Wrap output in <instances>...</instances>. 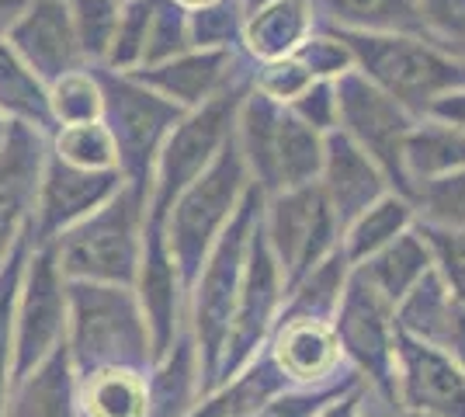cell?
<instances>
[{"instance_id": "6da1fadb", "label": "cell", "mask_w": 465, "mask_h": 417, "mask_svg": "<svg viewBox=\"0 0 465 417\" xmlns=\"http://www.w3.org/2000/svg\"><path fill=\"white\" fill-rule=\"evenodd\" d=\"M66 303L74 313L70 358L77 362V369L91 376L101 369L146 362L150 331L125 285L74 282L66 289Z\"/></svg>"}, {"instance_id": "7a4b0ae2", "label": "cell", "mask_w": 465, "mask_h": 417, "mask_svg": "<svg viewBox=\"0 0 465 417\" xmlns=\"http://www.w3.org/2000/svg\"><path fill=\"white\" fill-rule=\"evenodd\" d=\"M139 205L143 195L136 188L108 199L104 209L74 223L59 233L56 264L59 275L74 282H101V285H133L139 264Z\"/></svg>"}, {"instance_id": "3957f363", "label": "cell", "mask_w": 465, "mask_h": 417, "mask_svg": "<svg viewBox=\"0 0 465 417\" xmlns=\"http://www.w3.org/2000/svg\"><path fill=\"white\" fill-rule=\"evenodd\" d=\"M337 42L361 63V70L379 91H386L396 104H410L417 112L430 108L434 98L465 84L462 66L427 49L424 42L403 35H361V32H341Z\"/></svg>"}, {"instance_id": "277c9868", "label": "cell", "mask_w": 465, "mask_h": 417, "mask_svg": "<svg viewBox=\"0 0 465 417\" xmlns=\"http://www.w3.org/2000/svg\"><path fill=\"white\" fill-rule=\"evenodd\" d=\"M240 188H243V154H240L236 139L226 136L223 146H219V154L209 164V171L198 174L174 202L171 258H177L181 272H184V282L198 278L215 233L230 219Z\"/></svg>"}, {"instance_id": "5b68a950", "label": "cell", "mask_w": 465, "mask_h": 417, "mask_svg": "<svg viewBox=\"0 0 465 417\" xmlns=\"http://www.w3.org/2000/svg\"><path fill=\"white\" fill-rule=\"evenodd\" d=\"M243 150L253 160L261 184L302 188L323 167V143L316 129L295 112L274 104L268 94H253L243 112Z\"/></svg>"}, {"instance_id": "8992f818", "label": "cell", "mask_w": 465, "mask_h": 417, "mask_svg": "<svg viewBox=\"0 0 465 417\" xmlns=\"http://www.w3.org/2000/svg\"><path fill=\"white\" fill-rule=\"evenodd\" d=\"M101 98L104 112L112 119V139L118 146V157L125 171L133 174V188L143 195L150 181V164L156 157V146L163 133L181 122V108L174 101L160 98L150 87L125 77H101Z\"/></svg>"}, {"instance_id": "52a82bcc", "label": "cell", "mask_w": 465, "mask_h": 417, "mask_svg": "<svg viewBox=\"0 0 465 417\" xmlns=\"http://www.w3.org/2000/svg\"><path fill=\"white\" fill-rule=\"evenodd\" d=\"M257 199H261L257 188H251L240 213L232 216L230 233H223L213 261L205 264V275L198 282V344H202V358H205V372H215L223 362V352H226L232 303L240 296L236 282H240L243 240H247V230L257 216Z\"/></svg>"}, {"instance_id": "ba28073f", "label": "cell", "mask_w": 465, "mask_h": 417, "mask_svg": "<svg viewBox=\"0 0 465 417\" xmlns=\"http://www.w3.org/2000/svg\"><path fill=\"white\" fill-rule=\"evenodd\" d=\"M337 112L348 125L354 146L361 154H371L389 178L403 192H410L407 167H403V139L410 133V122L400 112V104L389 98L386 91H379L371 80L348 70L337 87Z\"/></svg>"}, {"instance_id": "9c48e42d", "label": "cell", "mask_w": 465, "mask_h": 417, "mask_svg": "<svg viewBox=\"0 0 465 417\" xmlns=\"http://www.w3.org/2000/svg\"><path fill=\"white\" fill-rule=\"evenodd\" d=\"M232 112H236V98L219 94V98L205 101V108L198 115L181 122L174 129V136L167 139L163 157H160V174H156L153 213H150L153 226L163 223V216L177 202V195L202 174V167L215 157L223 139L230 136Z\"/></svg>"}, {"instance_id": "30bf717a", "label": "cell", "mask_w": 465, "mask_h": 417, "mask_svg": "<svg viewBox=\"0 0 465 417\" xmlns=\"http://www.w3.org/2000/svg\"><path fill=\"white\" fill-rule=\"evenodd\" d=\"M63 327H66V289L59 275L56 251L42 243V251L28 264V289L18 310V341H15L18 355L11 358L18 382L56 348Z\"/></svg>"}, {"instance_id": "8fae6325", "label": "cell", "mask_w": 465, "mask_h": 417, "mask_svg": "<svg viewBox=\"0 0 465 417\" xmlns=\"http://www.w3.org/2000/svg\"><path fill=\"white\" fill-rule=\"evenodd\" d=\"M333 240V209L323 188H292L272 213V243L282 264H289V282L295 285L310 275L316 261Z\"/></svg>"}, {"instance_id": "7c38bea8", "label": "cell", "mask_w": 465, "mask_h": 417, "mask_svg": "<svg viewBox=\"0 0 465 417\" xmlns=\"http://www.w3.org/2000/svg\"><path fill=\"white\" fill-rule=\"evenodd\" d=\"M122 188L118 171H80L63 160H49L39 184V223L32 226V240L49 243L74 223L87 219L101 202H108Z\"/></svg>"}, {"instance_id": "4fadbf2b", "label": "cell", "mask_w": 465, "mask_h": 417, "mask_svg": "<svg viewBox=\"0 0 465 417\" xmlns=\"http://www.w3.org/2000/svg\"><path fill=\"white\" fill-rule=\"evenodd\" d=\"M11 42L21 63L39 80H53V84L80 70V60H84L66 0H32L25 18L11 28Z\"/></svg>"}, {"instance_id": "5bb4252c", "label": "cell", "mask_w": 465, "mask_h": 417, "mask_svg": "<svg viewBox=\"0 0 465 417\" xmlns=\"http://www.w3.org/2000/svg\"><path fill=\"white\" fill-rule=\"evenodd\" d=\"M407 400L427 417H465V376L438 348L396 331Z\"/></svg>"}, {"instance_id": "9a60e30c", "label": "cell", "mask_w": 465, "mask_h": 417, "mask_svg": "<svg viewBox=\"0 0 465 417\" xmlns=\"http://www.w3.org/2000/svg\"><path fill=\"white\" fill-rule=\"evenodd\" d=\"M251 268H247V278H243V293H240V310H236V327L226 338V348L232 352H223V362L226 369H236L243 358L253 352V344L261 341L264 327H268V317H272V306L278 299V272H274V254L272 243L264 240L261 230L251 233Z\"/></svg>"}, {"instance_id": "2e32d148", "label": "cell", "mask_w": 465, "mask_h": 417, "mask_svg": "<svg viewBox=\"0 0 465 417\" xmlns=\"http://www.w3.org/2000/svg\"><path fill=\"white\" fill-rule=\"evenodd\" d=\"M389 313L386 299L371 289L365 275L358 272L354 282L348 285V299H344V313H341V331L354 355L369 365L375 379H386L389 355H392V338H389Z\"/></svg>"}, {"instance_id": "e0dca14e", "label": "cell", "mask_w": 465, "mask_h": 417, "mask_svg": "<svg viewBox=\"0 0 465 417\" xmlns=\"http://www.w3.org/2000/svg\"><path fill=\"white\" fill-rule=\"evenodd\" d=\"M143 313H146V331H150V348L153 355H167L174 341V313H177V285L174 264L160 240V226L150 223L146 230V258H143Z\"/></svg>"}, {"instance_id": "ac0fdd59", "label": "cell", "mask_w": 465, "mask_h": 417, "mask_svg": "<svg viewBox=\"0 0 465 417\" xmlns=\"http://www.w3.org/2000/svg\"><path fill=\"white\" fill-rule=\"evenodd\" d=\"M226 66H230L226 49H205V53H194V56H174V60L133 70V80L143 87L160 91L163 98L198 104L219 87V80L226 77Z\"/></svg>"}, {"instance_id": "d6986e66", "label": "cell", "mask_w": 465, "mask_h": 417, "mask_svg": "<svg viewBox=\"0 0 465 417\" xmlns=\"http://www.w3.org/2000/svg\"><path fill=\"white\" fill-rule=\"evenodd\" d=\"M379 195V174L369 164V154H361L351 136H330L327 143V199H333L341 223L354 219L369 209V202Z\"/></svg>"}, {"instance_id": "ffe728a7", "label": "cell", "mask_w": 465, "mask_h": 417, "mask_svg": "<svg viewBox=\"0 0 465 417\" xmlns=\"http://www.w3.org/2000/svg\"><path fill=\"white\" fill-rule=\"evenodd\" d=\"M7 417H74V376L66 344H56L21 379Z\"/></svg>"}, {"instance_id": "44dd1931", "label": "cell", "mask_w": 465, "mask_h": 417, "mask_svg": "<svg viewBox=\"0 0 465 417\" xmlns=\"http://www.w3.org/2000/svg\"><path fill=\"white\" fill-rule=\"evenodd\" d=\"M427 264H430V251L424 247V240H417L413 233H400L382 251H375V258L361 268V275L386 303H396L427 275Z\"/></svg>"}, {"instance_id": "7402d4cb", "label": "cell", "mask_w": 465, "mask_h": 417, "mask_svg": "<svg viewBox=\"0 0 465 417\" xmlns=\"http://www.w3.org/2000/svg\"><path fill=\"white\" fill-rule=\"evenodd\" d=\"M278 365L285 376L320 379L327 376L337 362V338L320 320H289L278 338Z\"/></svg>"}, {"instance_id": "603a6c76", "label": "cell", "mask_w": 465, "mask_h": 417, "mask_svg": "<svg viewBox=\"0 0 465 417\" xmlns=\"http://www.w3.org/2000/svg\"><path fill=\"white\" fill-rule=\"evenodd\" d=\"M306 32H310L306 0H272L251 15L247 42L264 60H285L292 49L306 39Z\"/></svg>"}, {"instance_id": "cb8c5ba5", "label": "cell", "mask_w": 465, "mask_h": 417, "mask_svg": "<svg viewBox=\"0 0 465 417\" xmlns=\"http://www.w3.org/2000/svg\"><path fill=\"white\" fill-rule=\"evenodd\" d=\"M403 167L407 178H445L465 167V133L451 125H424L410 129L403 139Z\"/></svg>"}, {"instance_id": "d4e9b609", "label": "cell", "mask_w": 465, "mask_h": 417, "mask_svg": "<svg viewBox=\"0 0 465 417\" xmlns=\"http://www.w3.org/2000/svg\"><path fill=\"white\" fill-rule=\"evenodd\" d=\"M0 112H11L15 119L39 125V129L53 122L49 94L42 91V80L4 42H0Z\"/></svg>"}, {"instance_id": "484cf974", "label": "cell", "mask_w": 465, "mask_h": 417, "mask_svg": "<svg viewBox=\"0 0 465 417\" xmlns=\"http://www.w3.org/2000/svg\"><path fill=\"white\" fill-rule=\"evenodd\" d=\"M84 411L87 417H150V397L136 372L101 369V372H91Z\"/></svg>"}, {"instance_id": "4316f807", "label": "cell", "mask_w": 465, "mask_h": 417, "mask_svg": "<svg viewBox=\"0 0 465 417\" xmlns=\"http://www.w3.org/2000/svg\"><path fill=\"white\" fill-rule=\"evenodd\" d=\"M56 157L80 171H115L118 146L108 125L84 122V125H63L56 139Z\"/></svg>"}, {"instance_id": "83f0119b", "label": "cell", "mask_w": 465, "mask_h": 417, "mask_svg": "<svg viewBox=\"0 0 465 417\" xmlns=\"http://www.w3.org/2000/svg\"><path fill=\"white\" fill-rule=\"evenodd\" d=\"M330 11L348 25L375 32H407L420 25L417 0H327Z\"/></svg>"}, {"instance_id": "f1b7e54d", "label": "cell", "mask_w": 465, "mask_h": 417, "mask_svg": "<svg viewBox=\"0 0 465 417\" xmlns=\"http://www.w3.org/2000/svg\"><path fill=\"white\" fill-rule=\"evenodd\" d=\"M28 243H32V230H21L11 254L0 264V411H4L7 372H11V331H15V306H18L21 261L28 254Z\"/></svg>"}, {"instance_id": "f546056e", "label": "cell", "mask_w": 465, "mask_h": 417, "mask_svg": "<svg viewBox=\"0 0 465 417\" xmlns=\"http://www.w3.org/2000/svg\"><path fill=\"white\" fill-rule=\"evenodd\" d=\"M49 112L53 122L59 125H84V122H97L104 115V98H101V84L87 74H66L53 84L49 94Z\"/></svg>"}, {"instance_id": "4dcf8cb0", "label": "cell", "mask_w": 465, "mask_h": 417, "mask_svg": "<svg viewBox=\"0 0 465 417\" xmlns=\"http://www.w3.org/2000/svg\"><path fill=\"white\" fill-rule=\"evenodd\" d=\"M156 0H125L115 21V35L108 45V63L115 70H129L143 63L146 39H150V25H153Z\"/></svg>"}, {"instance_id": "1f68e13d", "label": "cell", "mask_w": 465, "mask_h": 417, "mask_svg": "<svg viewBox=\"0 0 465 417\" xmlns=\"http://www.w3.org/2000/svg\"><path fill=\"white\" fill-rule=\"evenodd\" d=\"M407 205L396 199H382L379 205H371L369 213L354 223V230H351L348 258L361 261L371 258L375 251H382L389 240L400 237V230L407 226Z\"/></svg>"}, {"instance_id": "d6a6232c", "label": "cell", "mask_w": 465, "mask_h": 417, "mask_svg": "<svg viewBox=\"0 0 465 417\" xmlns=\"http://www.w3.org/2000/svg\"><path fill=\"white\" fill-rule=\"evenodd\" d=\"M74 35L84 56H108V45L115 35V21L122 4L118 0H70L66 4Z\"/></svg>"}, {"instance_id": "836d02e7", "label": "cell", "mask_w": 465, "mask_h": 417, "mask_svg": "<svg viewBox=\"0 0 465 417\" xmlns=\"http://www.w3.org/2000/svg\"><path fill=\"white\" fill-rule=\"evenodd\" d=\"M188 42H192V32H188L184 11L177 7L174 0H156L153 25H150V39H146L143 63L153 66V63L174 60L177 53H184Z\"/></svg>"}, {"instance_id": "e575fe53", "label": "cell", "mask_w": 465, "mask_h": 417, "mask_svg": "<svg viewBox=\"0 0 465 417\" xmlns=\"http://www.w3.org/2000/svg\"><path fill=\"white\" fill-rule=\"evenodd\" d=\"M424 213L438 226H451V230H465V167L451 171L445 178H434L424 184L420 192Z\"/></svg>"}, {"instance_id": "d590c367", "label": "cell", "mask_w": 465, "mask_h": 417, "mask_svg": "<svg viewBox=\"0 0 465 417\" xmlns=\"http://www.w3.org/2000/svg\"><path fill=\"white\" fill-rule=\"evenodd\" d=\"M341 275H344V258L333 254L323 268L312 272V278L302 289V296L292 303L289 320H316L323 310H330L337 303V293H341Z\"/></svg>"}, {"instance_id": "8d00e7d4", "label": "cell", "mask_w": 465, "mask_h": 417, "mask_svg": "<svg viewBox=\"0 0 465 417\" xmlns=\"http://www.w3.org/2000/svg\"><path fill=\"white\" fill-rule=\"evenodd\" d=\"M427 243L445 264L448 282L455 285V293L465 299V230H448V226H424Z\"/></svg>"}, {"instance_id": "74e56055", "label": "cell", "mask_w": 465, "mask_h": 417, "mask_svg": "<svg viewBox=\"0 0 465 417\" xmlns=\"http://www.w3.org/2000/svg\"><path fill=\"white\" fill-rule=\"evenodd\" d=\"M295 115L312 129H327L337 115V94L330 91V84H312L310 91H302L295 98Z\"/></svg>"}, {"instance_id": "f35d334b", "label": "cell", "mask_w": 465, "mask_h": 417, "mask_svg": "<svg viewBox=\"0 0 465 417\" xmlns=\"http://www.w3.org/2000/svg\"><path fill=\"white\" fill-rule=\"evenodd\" d=\"M427 112L438 115L441 122H448L451 129L465 133V91H448V94H441V98H434Z\"/></svg>"}, {"instance_id": "ab89813d", "label": "cell", "mask_w": 465, "mask_h": 417, "mask_svg": "<svg viewBox=\"0 0 465 417\" xmlns=\"http://www.w3.org/2000/svg\"><path fill=\"white\" fill-rule=\"evenodd\" d=\"M28 7H32V0H0V35L11 32V28L25 18Z\"/></svg>"}, {"instance_id": "60d3db41", "label": "cell", "mask_w": 465, "mask_h": 417, "mask_svg": "<svg viewBox=\"0 0 465 417\" xmlns=\"http://www.w3.org/2000/svg\"><path fill=\"white\" fill-rule=\"evenodd\" d=\"M323 417H354V400L341 403V407H333V411H327Z\"/></svg>"}, {"instance_id": "b9f144b4", "label": "cell", "mask_w": 465, "mask_h": 417, "mask_svg": "<svg viewBox=\"0 0 465 417\" xmlns=\"http://www.w3.org/2000/svg\"><path fill=\"white\" fill-rule=\"evenodd\" d=\"M177 7H198V11H202V7H213V4H219V0H174Z\"/></svg>"}, {"instance_id": "7bdbcfd3", "label": "cell", "mask_w": 465, "mask_h": 417, "mask_svg": "<svg viewBox=\"0 0 465 417\" xmlns=\"http://www.w3.org/2000/svg\"><path fill=\"white\" fill-rule=\"evenodd\" d=\"M4 136H7V122H4V115H0V143H4Z\"/></svg>"}, {"instance_id": "ee69618b", "label": "cell", "mask_w": 465, "mask_h": 417, "mask_svg": "<svg viewBox=\"0 0 465 417\" xmlns=\"http://www.w3.org/2000/svg\"><path fill=\"white\" fill-rule=\"evenodd\" d=\"M410 417H427V414H410Z\"/></svg>"}]
</instances>
